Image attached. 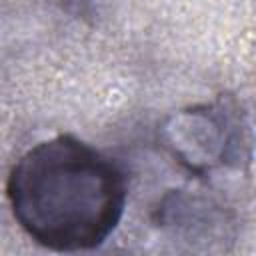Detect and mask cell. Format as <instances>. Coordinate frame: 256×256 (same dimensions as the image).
<instances>
[{"instance_id": "obj_1", "label": "cell", "mask_w": 256, "mask_h": 256, "mask_svg": "<svg viewBox=\"0 0 256 256\" xmlns=\"http://www.w3.org/2000/svg\"><path fill=\"white\" fill-rule=\"evenodd\" d=\"M6 196L20 228L54 252L100 246L120 224L126 206L122 168L88 142L60 134L12 166Z\"/></svg>"}]
</instances>
